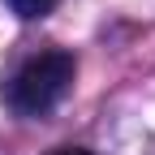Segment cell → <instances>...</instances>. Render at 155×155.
<instances>
[{"label":"cell","mask_w":155,"mask_h":155,"mask_svg":"<svg viewBox=\"0 0 155 155\" xmlns=\"http://www.w3.org/2000/svg\"><path fill=\"white\" fill-rule=\"evenodd\" d=\"M73 52L65 48H52V52H39L17 69L9 82H5V104L17 116H39L65 99V91L73 82Z\"/></svg>","instance_id":"1"},{"label":"cell","mask_w":155,"mask_h":155,"mask_svg":"<svg viewBox=\"0 0 155 155\" xmlns=\"http://www.w3.org/2000/svg\"><path fill=\"white\" fill-rule=\"evenodd\" d=\"M9 9L17 17H26V22H35V17H48L56 9V0H9Z\"/></svg>","instance_id":"2"},{"label":"cell","mask_w":155,"mask_h":155,"mask_svg":"<svg viewBox=\"0 0 155 155\" xmlns=\"http://www.w3.org/2000/svg\"><path fill=\"white\" fill-rule=\"evenodd\" d=\"M48 155H91V151H82V147H56V151H48Z\"/></svg>","instance_id":"3"}]
</instances>
